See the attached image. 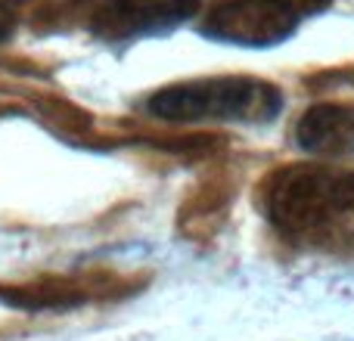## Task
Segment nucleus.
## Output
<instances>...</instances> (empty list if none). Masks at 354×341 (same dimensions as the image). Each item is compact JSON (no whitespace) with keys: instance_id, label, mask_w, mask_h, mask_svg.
Returning a JSON list of instances; mask_svg holds the SVG:
<instances>
[{"instance_id":"1","label":"nucleus","mask_w":354,"mask_h":341,"mask_svg":"<svg viewBox=\"0 0 354 341\" xmlns=\"http://www.w3.org/2000/svg\"><path fill=\"white\" fill-rule=\"evenodd\" d=\"M261 211L289 245L314 251L345 249L354 242V170L286 165L264 180Z\"/></svg>"},{"instance_id":"2","label":"nucleus","mask_w":354,"mask_h":341,"mask_svg":"<svg viewBox=\"0 0 354 341\" xmlns=\"http://www.w3.org/2000/svg\"><path fill=\"white\" fill-rule=\"evenodd\" d=\"M147 112L174 124H268L283 112V93L249 75L165 84L147 99Z\"/></svg>"},{"instance_id":"3","label":"nucleus","mask_w":354,"mask_h":341,"mask_svg":"<svg viewBox=\"0 0 354 341\" xmlns=\"http://www.w3.org/2000/svg\"><path fill=\"white\" fill-rule=\"evenodd\" d=\"M311 10L308 0H218L202 31L233 47L264 50L292 37Z\"/></svg>"},{"instance_id":"4","label":"nucleus","mask_w":354,"mask_h":341,"mask_svg":"<svg viewBox=\"0 0 354 341\" xmlns=\"http://www.w3.org/2000/svg\"><path fill=\"white\" fill-rule=\"evenodd\" d=\"M199 0H97L91 10V31L103 41L124 43L162 35L196 16Z\"/></svg>"},{"instance_id":"5","label":"nucleus","mask_w":354,"mask_h":341,"mask_svg":"<svg viewBox=\"0 0 354 341\" xmlns=\"http://www.w3.org/2000/svg\"><path fill=\"white\" fill-rule=\"evenodd\" d=\"M295 146L317 159L354 155V106L314 103L295 124Z\"/></svg>"},{"instance_id":"6","label":"nucleus","mask_w":354,"mask_h":341,"mask_svg":"<svg viewBox=\"0 0 354 341\" xmlns=\"http://www.w3.org/2000/svg\"><path fill=\"white\" fill-rule=\"evenodd\" d=\"M19 28V10L12 0H0V43H6L12 37V31Z\"/></svg>"}]
</instances>
